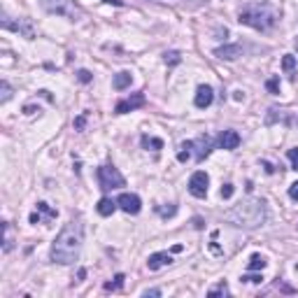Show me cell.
Wrapping results in <instances>:
<instances>
[{"label": "cell", "instance_id": "cell-14", "mask_svg": "<svg viewBox=\"0 0 298 298\" xmlns=\"http://www.w3.org/2000/svg\"><path fill=\"white\" fill-rule=\"evenodd\" d=\"M117 207H119V203H117V200H112V198H100L98 205H96V210H98L100 217H112Z\"/></svg>", "mask_w": 298, "mask_h": 298}, {"label": "cell", "instance_id": "cell-23", "mask_svg": "<svg viewBox=\"0 0 298 298\" xmlns=\"http://www.w3.org/2000/svg\"><path fill=\"white\" fill-rule=\"evenodd\" d=\"M207 294H210V296H219V294H222V296H226V294H229V284H226V282H219L217 287H212V289L207 291Z\"/></svg>", "mask_w": 298, "mask_h": 298}, {"label": "cell", "instance_id": "cell-8", "mask_svg": "<svg viewBox=\"0 0 298 298\" xmlns=\"http://www.w3.org/2000/svg\"><path fill=\"white\" fill-rule=\"evenodd\" d=\"M147 98H145V93H133L130 98L126 100H119L115 107V112L117 115H126V112H133V110H138V107H145Z\"/></svg>", "mask_w": 298, "mask_h": 298}, {"label": "cell", "instance_id": "cell-18", "mask_svg": "<svg viewBox=\"0 0 298 298\" xmlns=\"http://www.w3.org/2000/svg\"><path fill=\"white\" fill-rule=\"evenodd\" d=\"M247 268H249L252 273H254V270H263V268H266V259H263L261 254H254L252 259H249V266H247Z\"/></svg>", "mask_w": 298, "mask_h": 298}, {"label": "cell", "instance_id": "cell-27", "mask_svg": "<svg viewBox=\"0 0 298 298\" xmlns=\"http://www.w3.org/2000/svg\"><path fill=\"white\" fill-rule=\"evenodd\" d=\"M266 89L270 93H280V79H277V77H270L266 82Z\"/></svg>", "mask_w": 298, "mask_h": 298}, {"label": "cell", "instance_id": "cell-22", "mask_svg": "<svg viewBox=\"0 0 298 298\" xmlns=\"http://www.w3.org/2000/svg\"><path fill=\"white\" fill-rule=\"evenodd\" d=\"M123 280H126V277H123L121 273H119V275H115V282H107V284H105V291H117V289H121V287H123Z\"/></svg>", "mask_w": 298, "mask_h": 298}, {"label": "cell", "instance_id": "cell-29", "mask_svg": "<svg viewBox=\"0 0 298 298\" xmlns=\"http://www.w3.org/2000/svg\"><path fill=\"white\" fill-rule=\"evenodd\" d=\"M233 191H236V186H233V184H224V186H222V198L229 200L231 196H233Z\"/></svg>", "mask_w": 298, "mask_h": 298}, {"label": "cell", "instance_id": "cell-24", "mask_svg": "<svg viewBox=\"0 0 298 298\" xmlns=\"http://www.w3.org/2000/svg\"><path fill=\"white\" fill-rule=\"evenodd\" d=\"M294 68H296V56H291V54H287V56L282 59V70L291 72Z\"/></svg>", "mask_w": 298, "mask_h": 298}, {"label": "cell", "instance_id": "cell-25", "mask_svg": "<svg viewBox=\"0 0 298 298\" xmlns=\"http://www.w3.org/2000/svg\"><path fill=\"white\" fill-rule=\"evenodd\" d=\"M35 207H38V212H45L47 217H49V219H56V214H59V212H56V210H54V207H49V205H47V203H38V205H35Z\"/></svg>", "mask_w": 298, "mask_h": 298}, {"label": "cell", "instance_id": "cell-9", "mask_svg": "<svg viewBox=\"0 0 298 298\" xmlns=\"http://www.w3.org/2000/svg\"><path fill=\"white\" fill-rule=\"evenodd\" d=\"M117 203L126 214H140V210H142V200H140L138 193H121L117 198Z\"/></svg>", "mask_w": 298, "mask_h": 298}, {"label": "cell", "instance_id": "cell-19", "mask_svg": "<svg viewBox=\"0 0 298 298\" xmlns=\"http://www.w3.org/2000/svg\"><path fill=\"white\" fill-rule=\"evenodd\" d=\"M191 149H193V142H184L182 149L177 152V161H179V163L189 161V156H191Z\"/></svg>", "mask_w": 298, "mask_h": 298}, {"label": "cell", "instance_id": "cell-40", "mask_svg": "<svg viewBox=\"0 0 298 298\" xmlns=\"http://www.w3.org/2000/svg\"><path fill=\"white\" fill-rule=\"evenodd\" d=\"M296 123H298V119H296Z\"/></svg>", "mask_w": 298, "mask_h": 298}, {"label": "cell", "instance_id": "cell-1", "mask_svg": "<svg viewBox=\"0 0 298 298\" xmlns=\"http://www.w3.org/2000/svg\"><path fill=\"white\" fill-rule=\"evenodd\" d=\"M82 245H84V224L79 217H72L52 242V261L59 266H72L75 261H79Z\"/></svg>", "mask_w": 298, "mask_h": 298}, {"label": "cell", "instance_id": "cell-16", "mask_svg": "<svg viewBox=\"0 0 298 298\" xmlns=\"http://www.w3.org/2000/svg\"><path fill=\"white\" fill-rule=\"evenodd\" d=\"M196 142H198L200 145V149H198V154H196V161H203L207 156V154H210V149H212V138H210V135H200L198 140H196Z\"/></svg>", "mask_w": 298, "mask_h": 298}, {"label": "cell", "instance_id": "cell-26", "mask_svg": "<svg viewBox=\"0 0 298 298\" xmlns=\"http://www.w3.org/2000/svg\"><path fill=\"white\" fill-rule=\"evenodd\" d=\"M287 159H289L291 168L298 170V147H294V149H289V152H287Z\"/></svg>", "mask_w": 298, "mask_h": 298}, {"label": "cell", "instance_id": "cell-39", "mask_svg": "<svg viewBox=\"0 0 298 298\" xmlns=\"http://www.w3.org/2000/svg\"><path fill=\"white\" fill-rule=\"evenodd\" d=\"M296 273H298V266H296Z\"/></svg>", "mask_w": 298, "mask_h": 298}, {"label": "cell", "instance_id": "cell-20", "mask_svg": "<svg viewBox=\"0 0 298 298\" xmlns=\"http://www.w3.org/2000/svg\"><path fill=\"white\" fill-rule=\"evenodd\" d=\"M163 61H166V65H179V63H182V56H179V52H166Z\"/></svg>", "mask_w": 298, "mask_h": 298}, {"label": "cell", "instance_id": "cell-12", "mask_svg": "<svg viewBox=\"0 0 298 298\" xmlns=\"http://www.w3.org/2000/svg\"><path fill=\"white\" fill-rule=\"evenodd\" d=\"M214 56L217 59H224V61H236L242 56V45H224L214 49Z\"/></svg>", "mask_w": 298, "mask_h": 298}, {"label": "cell", "instance_id": "cell-15", "mask_svg": "<svg viewBox=\"0 0 298 298\" xmlns=\"http://www.w3.org/2000/svg\"><path fill=\"white\" fill-rule=\"evenodd\" d=\"M130 82H133V75L123 70V72H117V75H115V79H112V86H115L117 91H123V89H128V86H130Z\"/></svg>", "mask_w": 298, "mask_h": 298}, {"label": "cell", "instance_id": "cell-2", "mask_svg": "<svg viewBox=\"0 0 298 298\" xmlns=\"http://www.w3.org/2000/svg\"><path fill=\"white\" fill-rule=\"evenodd\" d=\"M224 219L229 224H233L236 229H245V231H254L263 226L268 219V207H266V200L261 198H242L238 205H233L231 210H226Z\"/></svg>", "mask_w": 298, "mask_h": 298}, {"label": "cell", "instance_id": "cell-34", "mask_svg": "<svg viewBox=\"0 0 298 298\" xmlns=\"http://www.w3.org/2000/svg\"><path fill=\"white\" fill-rule=\"evenodd\" d=\"M107 5H115V7H123V0H105Z\"/></svg>", "mask_w": 298, "mask_h": 298}, {"label": "cell", "instance_id": "cell-36", "mask_svg": "<svg viewBox=\"0 0 298 298\" xmlns=\"http://www.w3.org/2000/svg\"><path fill=\"white\" fill-rule=\"evenodd\" d=\"M31 224H40V214H38V212L31 214Z\"/></svg>", "mask_w": 298, "mask_h": 298}, {"label": "cell", "instance_id": "cell-32", "mask_svg": "<svg viewBox=\"0 0 298 298\" xmlns=\"http://www.w3.org/2000/svg\"><path fill=\"white\" fill-rule=\"evenodd\" d=\"M84 123H86V115H79V117L75 119V128L82 130V128H84Z\"/></svg>", "mask_w": 298, "mask_h": 298}, {"label": "cell", "instance_id": "cell-28", "mask_svg": "<svg viewBox=\"0 0 298 298\" xmlns=\"http://www.w3.org/2000/svg\"><path fill=\"white\" fill-rule=\"evenodd\" d=\"M77 79H79L82 84H89V82L93 79V75L89 72V70H79V72H77Z\"/></svg>", "mask_w": 298, "mask_h": 298}, {"label": "cell", "instance_id": "cell-31", "mask_svg": "<svg viewBox=\"0 0 298 298\" xmlns=\"http://www.w3.org/2000/svg\"><path fill=\"white\" fill-rule=\"evenodd\" d=\"M289 198L291 200H298V182H294L289 186Z\"/></svg>", "mask_w": 298, "mask_h": 298}, {"label": "cell", "instance_id": "cell-10", "mask_svg": "<svg viewBox=\"0 0 298 298\" xmlns=\"http://www.w3.org/2000/svg\"><path fill=\"white\" fill-rule=\"evenodd\" d=\"M212 100H214L212 86L200 84L198 89H196V96H193V105L198 107V110H205V107H210V105H212Z\"/></svg>", "mask_w": 298, "mask_h": 298}, {"label": "cell", "instance_id": "cell-38", "mask_svg": "<svg viewBox=\"0 0 298 298\" xmlns=\"http://www.w3.org/2000/svg\"><path fill=\"white\" fill-rule=\"evenodd\" d=\"M294 47H296V52H298V38H296V40H294Z\"/></svg>", "mask_w": 298, "mask_h": 298}, {"label": "cell", "instance_id": "cell-11", "mask_svg": "<svg viewBox=\"0 0 298 298\" xmlns=\"http://www.w3.org/2000/svg\"><path fill=\"white\" fill-rule=\"evenodd\" d=\"M217 145L222 147V149H226V152H233V149H238V145H240V135H238V130H222L219 133V138H217Z\"/></svg>", "mask_w": 298, "mask_h": 298}, {"label": "cell", "instance_id": "cell-37", "mask_svg": "<svg viewBox=\"0 0 298 298\" xmlns=\"http://www.w3.org/2000/svg\"><path fill=\"white\" fill-rule=\"evenodd\" d=\"M182 249H184L182 245H175V247H173V249H170V252H173V254H179V252H182Z\"/></svg>", "mask_w": 298, "mask_h": 298}, {"label": "cell", "instance_id": "cell-5", "mask_svg": "<svg viewBox=\"0 0 298 298\" xmlns=\"http://www.w3.org/2000/svg\"><path fill=\"white\" fill-rule=\"evenodd\" d=\"M98 182H100V189L110 191V189H121V186H126V177L119 173V168L107 163V166H100L98 168Z\"/></svg>", "mask_w": 298, "mask_h": 298}, {"label": "cell", "instance_id": "cell-21", "mask_svg": "<svg viewBox=\"0 0 298 298\" xmlns=\"http://www.w3.org/2000/svg\"><path fill=\"white\" fill-rule=\"evenodd\" d=\"M0 93H2V96H0V103H7V100L12 98V86H9L5 79L0 82Z\"/></svg>", "mask_w": 298, "mask_h": 298}, {"label": "cell", "instance_id": "cell-3", "mask_svg": "<svg viewBox=\"0 0 298 298\" xmlns=\"http://www.w3.org/2000/svg\"><path fill=\"white\" fill-rule=\"evenodd\" d=\"M238 21L242 23V26L256 28V31H270L277 23V14L268 7H247L240 12Z\"/></svg>", "mask_w": 298, "mask_h": 298}, {"label": "cell", "instance_id": "cell-6", "mask_svg": "<svg viewBox=\"0 0 298 298\" xmlns=\"http://www.w3.org/2000/svg\"><path fill=\"white\" fill-rule=\"evenodd\" d=\"M0 26L5 28V31H14L19 35H23L26 40H33L35 38V26H33L31 19H19V21H12L7 14H2V21Z\"/></svg>", "mask_w": 298, "mask_h": 298}, {"label": "cell", "instance_id": "cell-13", "mask_svg": "<svg viewBox=\"0 0 298 298\" xmlns=\"http://www.w3.org/2000/svg\"><path fill=\"white\" fill-rule=\"evenodd\" d=\"M170 263H173V252H154L147 259V268L149 270H159V268L170 266Z\"/></svg>", "mask_w": 298, "mask_h": 298}, {"label": "cell", "instance_id": "cell-4", "mask_svg": "<svg viewBox=\"0 0 298 298\" xmlns=\"http://www.w3.org/2000/svg\"><path fill=\"white\" fill-rule=\"evenodd\" d=\"M40 5H42V9L49 12V14L65 16V19H70V21H77V19L82 16V12L75 7L72 0H40Z\"/></svg>", "mask_w": 298, "mask_h": 298}, {"label": "cell", "instance_id": "cell-35", "mask_svg": "<svg viewBox=\"0 0 298 298\" xmlns=\"http://www.w3.org/2000/svg\"><path fill=\"white\" fill-rule=\"evenodd\" d=\"M145 296H161V289H147Z\"/></svg>", "mask_w": 298, "mask_h": 298}, {"label": "cell", "instance_id": "cell-7", "mask_svg": "<svg viewBox=\"0 0 298 298\" xmlns=\"http://www.w3.org/2000/svg\"><path fill=\"white\" fill-rule=\"evenodd\" d=\"M207 186H210V177H207L205 170H196L189 177V193H191L193 198H205Z\"/></svg>", "mask_w": 298, "mask_h": 298}, {"label": "cell", "instance_id": "cell-17", "mask_svg": "<svg viewBox=\"0 0 298 298\" xmlns=\"http://www.w3.org/2000/svg\"><path fill=\"white\" fill-rule=\"evenodd\" d=\"M140 142H142V147H145V149H152V152H159V149H163V140L154 138V135H142V138H140Z\"/></svg>", "mask_w": 298, "mask_h": 298}, {"label": "cell", "instance_id": "cell-33", "mask_svg": "<svg viewBox=\"0 0 298 298\" xmlns=\"http://www.w3.org/2000/svg\"><path fill=\"white\" fill-rule=\"evenodd\" d=\"M159 212H161V217H173V214L177 212V207L173 205V207H168V210H159Z\"/></svg>", "mask_w": 298, "mask_h": 298}, {"label": "cell", "instance_id": "cell-30", "mask_svg": "<svg viewBox=\"0 0 298 298\" xmlns=\"http://www.w3.org/2000/svg\"><path fill=\"white\" fill-rule=\"evenodd\" d=\"M242 282H252V284H261V282H263V275H252V273H249V275H242Z\"/></svg>", "mask_w": 298, "mask_h": 298}]
</instances>
